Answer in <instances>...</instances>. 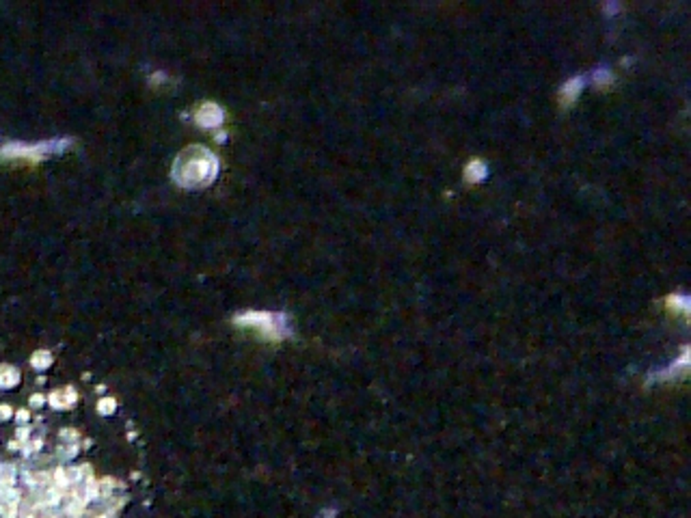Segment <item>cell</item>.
I'll list each match as a JSON object with an SVG mask.
<instances>
[{
  "instance_id": "obj_1",
  "label": "cell",
  "mask_w": 691,
  "mask_h": 518,
  "mask_svg": "<svg viewBox=\"0 0 691 518\" xmlns=\"http://www.w3.org/2000/svg\"><path fill=\"white\" fill-rule=\"evenodd\" d=\"M218 169V162L216 158L203 150V147H193V150L184 152L175 164V177L182 186H189V188H197V186H205L210 184L216 175Z\"/></svg>"
},
{
  "instance_id": "obj_2",
  "label": "cell",
  "mask_w": 691,
  "mask_h": 518,
  "mask_svg": "<svg viewBox=\"0 0 691 518\" xmlns=\"http://www.w3.org/2000/svg\"><path fill=\"white\" fill-rule=\"evenodd\" d=\"M687 367H689V348L683 350L681 359L672 361L667 367L659 369V372H655V374H650V380H661V382L663 380H674V378H679L687 372Z\"/></svg>"
},
{
  "instance_id": "obj_3",
  "label": "cell",
  "mask_w": 691,
  "mask_h": 518,
  "mask_svg": "<svg viewBox=\"0 0 691 518\" xmlns=\"http://www.w3.org/2000/svg\"><path fill=\"white\" fill-rule=\"evenodd\" d=\"M197 121L205 127H214L222 121V110L216 106V104H203L199 110H197Z\"/></svg>"
},
{
  "instance_id": "obj_4",
  "label": "cell",
  "mask_w": 691,
  "mask_h": 518,
  "mask_svg": "<svg viewBox=\"0 0 691 518\" xmlns=\"http://www.w3.org/2000/svg\"><path fill=\"white\" fill-rule=\"evenodd\" d=\"M584 84H586V80H584L581 76H575V78H570L568 82H564L562 91H559V100H562V104H564V106L572 104V102L577 100V96L584 91Z\"/></svg>"
},
{
  "instance_id": "obj_5",
  "label": "cell",
  "mask_w": 691,
  "mask_h": 518,
  "mask_svg": "<svg viewBox=\"0 0 691 518\" xmlns=\"http://www.w3.org/2000/svg\"><path fill=\"white\" fill-rule=\"evenodd\" d=\"M240 322H253L257 326H261L264 330L272 332V335H279L283 328L281 320L274 318V316H268V313H264V316H245V318H240Z\"/></svg>"
},
{
  "instance_id": "obj_6",
  "label": "cell",
  "mask_w": 691,
  "mask_h": 518,
  "mask_svg": "<svg viewBox=\"0 0 691 518\" xmlns=\"http://www.w3.org/2000/svg\"><path fill=\"white\" fill-rule=\"evenodd\" d=\"M487 173H489L487 162H482V160H478V158L471 160L469 164L464 166V179H466V181H471V184L482 181L484 177H487Z\"/></svg>"
},
{
  "instance_id": "obj_7",
  "label": "cell",
  "mask_w": 691,
  "mask_h": 518,
  "mask_svg": "<svg viewBox=\"0 0 691 518\" xmlns=\"http://www.w3.org/2000/svg\"><path fill=\"white\" fill-rule=\"evenodd\" d=\"M667 305H670L672 309H674V311L685 313V316H687V313H689V307H691V301H689V296H687V294H672L670 298H667Z\"/></svg>"
},
{
  "instance_id": "obj_8",
  "label": "cell",
  "mask_w": 691,
  "mask_h": 518,
  "mask_svg": "<svg viewBox=\"0 0 691 518\" xmlns=\"http://www.w3.org/2000/svg\"><path fill=\"white\" fill-rule=\"evenodd\" d=\"M592 80H594V84H596V87H605V84H609V82H611V71H609L607 67H599V69L594 71Z\"/></svg>"
},
{
  "instance_id": "obj_9",
  "label": "cell",
  "mask_w": 691,
  "mask_h": 518,
  "mask_svg": "<svg viewBox=\"0 0 691 518\" xmlns=\"http://www.w3.org/2000/svg\"><path fill=\"white\" fill-rule=\"evenodd\" d=\"M618 9H620V5H618V3H607V5H605V13H609V15H611V13H615Z\"/></svg>"
}]
</instances>
